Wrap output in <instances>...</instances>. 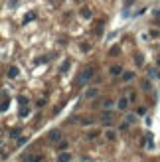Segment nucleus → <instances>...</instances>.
I'll return each mask as SVG.
<instances>
[{
  "label": "nucleus",
  "mask_w": 160,
  "mask_h": 162,
  "mask_svg": "<svg viewBox=\"0 0 160 162\" xmlns=\"http://www.w3.org/2000/svg\"><path fill=\"white\" fill-rule=\"evenodd\" d=\"M34 16H36L34 12H28V14L24 16V24H26V22H32V20H34Z\"/></svg>",
  "instance_id": "15"
},
{
  "label": "nucleus",
  "mask_w": 160,
  "mask_h": 162,
  "mask_svg": "<svg viewBox=\"0 0 160 162\" xmlns=\"http://www.w3.org/2000/svg\"><path fill=\"white\" fill-rule=\"evenodd\" d=\"M134 79V73L132 71H125L122 73V81H125V83H128V81H132Z\"/></svg>",
  "instance_id": "11"
},
{
  "label": "nucleus",
  "mask_w": 160,
  "mask_h": 162,
  "mask_svg": "<svg viewBox=\"0 0 160 162\" xmlns=\"http://www.w3.org/2000/svg\"><path fill=\"white\" fill-rule=\"evenodd\" d=\"M0 109H2V113H4L6 109H8V99H6V97L2 99V107H0Z\"/></svg>",
  "instance_id": "18"
},
{
  "label": "nucleus",
  "mask_w": 160,
  "mask_h": 162,
  "mask_svg": "<svg viewBox=\"0 0 160 162\" xmlns=\"http://www.w3.org/2000/svg\"><path fill=\"white\" fill-rule=\"evenodd\" d=\"M101 121H103V124H105V127H109V124H113L115 117H113V113H111V111H105V113H103V117H101Z\"/></svg>",
  "instance_id": "2"
},
{
  "label": "nucleus",
  "mask_w": 160,
  "mask_h": 162,
  "mask_svg": "<svg viewBox=\"0 0 160 162\" xmlns=\"http://www.w3.org/2000/svg\"><path fill=\"white\" fill-rule=\"evenodd\" d=\"M20 160L22 162H42V156L40 154H24Z\"/></svg>",
  "instance_id": "3"
},
{
  "label": "nucleus",
  "mask_w": 160,
  "mask_h": 162,
  "mask_svg": "<svg viewBox=\"0 0 160 162\" xmlns=\"http://www.w3.org/2000/svg\"><path fill=\"white\" fill-rule=\"evenodd\" d=\"M42 162H46V160H42Z\"/></svg>",
  "instance_id": "27"
},
{
  "label": "nucleus",
  "mask_w": 160,
  "mask_h": 162,
  "mask_svg": "<svg viewBox=\"0 0 160 162\" xmlns=\"http://www.w3.org/2000/svg\"><path fill=\"white\" fill-rule=\"evenodd\" d=\"M140 87H142V91H150V89H152V87H150V81H148V79H142V81H140Z\"/></svg>",
  "instance_id": "13"
},
{
  "label": "nucleus",
  "mask_w": 160,
  "mask_h": 162,
  "mask_svg": "<svg viewBox=\"0 0 160 162\" xmlns=\"http://www.w3.org/2000/svg\"><path fill=\"white\" fill-rule=\"evenodd\" d=\"M69 160H71V154H69V152H65V150L57 154V162H69Z\"/></svg>",
  "instance_id": "7"
},
{
  "label": "nucleus",
  "mask_w": 160,
  "mask_h": 162,
  "mask_svg": "<svg viewBox=\"0 0 160 162\" xmlns=\"http://www.w3.org/2000/svg\"><path fill=\"white\" fill-rule=\"evenodd\" d=\"M67 69H69V62H65L63 65H61V71H67Z\"/></svg>",
  "instance_id": "23"
},
{
  "label": "nucleus",
  "mask_w": 160,
  "mask_h": 162,
  "mask_svg": "<svg viewBox=\"0 0 160 162\" xmlns=\"http://www.w3.org/2000/svg\"><path fill=\"white\" fill-rule=\"evenodd\" d=\"M91 77H93V67H85L83 71L77 75V85H85Z\"/></svg>",
  "instance_id": "1"
},
{
  "label": "nucleus",
  "mask_w": 160,
  "mask_h": 162,
  "mask_svg": "<svg viewBox=\"0 0 160 162\" xmlns=\"http://www.w3.org/2000/svg\"><path fill=\"white\" fill-rule=\"evenodd\" d=\"M81 16L89 20L91 16H93V12H91V8H87V6H83V8H81Z\"/></svg>",
  "instance_id": "10"
},
{
  "label": "nucleus",
  "mask_w": 160,
  "mask_h": 162,
  "mask_svg": "<svg viewBox=\"0 0 160 162\" xmlns=\"http://www.w3.org/2000/svg\"><path fill=\"white\" fill-rule=\"evenodd\" d=\"M67 146H69V144H67L65 140H63V142H59V150H61V152H63V150H67Z\"/></svg>",
  "instance_id": "19"
},
{
  "label": "nucleus",
  "mask_w": 160,
  "mask_h": 162,
  "mask_svg": "<svg viewBox=\"0 0 160 162\" xmlns=\"http://www.w3.org/2000/svg\"><path fill=\"white\" fill-rule=\"evenodd\" d=\"M107 138H109V140H115V133H113V130H107Z\"/></svg>",
  "instance_id": "22"
},
{
  "label": "nucleus",
  "mask_w": 160,
  "mask_h": 162,
  "mask_svg": "<svg viewBox=\"0 0 160 162\" xmlns=\"http://www.w3.org/2000/svg\"><path fill=\"white\" fill-rule=\"evenodd\" d=\"M28 115H30V109H28V105H20V117L24 119V117H28Z\"/></svg>",
  "instance_id": "12"
},
{
  "label": "nucleus",
  "mask_w": 160,
  "mask_h": 162,
  "mask_svg": "<svg viewBox=\"0 0 160 162\" xmlns=\"http://www.w3.org/2000/svg\"><path fill=\"white\" fill-rule=\"evenodd\" d=\"M26 142H28V138H26V136H20V138H18V144H20V146H22V144H26Z\"/></svg>",
  "instance_id": "21"
},
{
  "label": "nucleus",
  "mask_w": 160,
  "mask_h": 162,
  "mask_svg": "<svg viewBox=\"0 0 160 162\" xmlns=\"http://www.w3.org/2000/svg\"><path fill=\"white\" fill-rule=\"evenodd\" d=\"M18 103L20 105H28V99L26 97H18Z\"/></svg>",
  "instance_id": "20"
},
{
  "label": "nucleus",
  "mask_w": 160,
  "mask_h": 162,
  "mask_svg": "<svg viewBox=\"0 0 160 162\" xmlns=\"http://www.w3.org/2000/svg\"><path fill=\"white\" fill-rule=\"evenodd\" d=\"M97 95H99V89H95V87L87 89V93H85V97H87V99H95Z\"/></svg>",
  "instance_id": "8"
},
{
  "label": "nucleus",
  "mask_w": 160,
  "mask_h": 162,
  "mask_svg": "<svg viewBox=\"0 0 160 162\" xmlns=\"http://www.w3.org/2000/svg\"><path fill=\"white\" fill-rule=\"evenodd\" d=\"M109 73H111V75H122L125 71H122L121 65H111V67H109Z\"/></svg>",
  "instance_id": "6"
},
{
  "label": "nucleus",
  "mask_w": 160,
  "mask_h": 162,
  "mask_svg": "<svg viewBox=\"0 0 160 162\" xmlns=\"http://www.w3.org/2000/svg\"><path fill=\"white\" fill-rule=\"evenodd\" d=\"M59 138H61L59 130H50V133H47V140H50V142H57Z\"/></svg>",
  "instance_id": "5"
},
{
  "label": "nucleus",
  "mask_w": 160,
  "mask_h": 162,
  "mask_svg": "<svg viewBox=\"0 0 160 162\" xmlns=\"http://www.w3.org/2000/svg\"><path fill=\"white\" fill-rule=\"evenodd\" d=\"M97 134H99V133H97V130H93V133H89V138H97Z\"/></svg>",
  "instance_id": "25"
},
{
  "label": "nucleus",
  "mask_w": 160,
  "mask_h": 162,
  "mask_svg": "<svg viewBox=\"0 0 160 162\" xmlns=\"http://www.w3.org/2000/svg\"><path fill=\"white\" fill-rule=\"evenodd\" d=\"M16 4H18V0H10V2H8V6H12V8H14Z\"/></svg>",
  "instance_id": "26"
},
{
  "label": "nucleus",
  "mask_w": 160,
  "mask_h": 162,
  "mask_svg": "<svg viewBox=\"0 0 160 162\" xmlns=\"http://www.w3.org/2000/svg\"><path fill=\"white\" fill-rule=\"evenodd\" d=\"M89 50H91V46H89V44H81V52H83V53H87V52H89Z\"/></svg>",
  "instance_id": "16"
},
{
  "label": "nucleus",
  "mask_w": 160,
  "mask_h": 162,
  "mask_svg": "<svg viewBox=\"0 0 160 162\" xmlns=\"http://www.w3.org/2000/svg\"><path fill=\"white\" fill-rule=\"evenodd\" d=\"M109 53H111V56L115 57V56H119V53H121V50H119V46H115V48L111 50V52H109Z\"/></svg>",
  "instance_id": "17"
},
{
  "label": "nucleus",
  "mask_w": 160,
  "mask_h": 162,
  "mask_svg": "<svg viewBox=\"0 0 160 162\" xmlns=\"http://www.w3.org/2000/svg\"><path fill=\"white\" fill-rule=\"evenodd\" d=\"M18 73H20V69H18L16 65H12V67L8 69V77H10V79H16V77H18Z\"/></svg>",
  "instance_id": "9"
},
{
  "label": "nucleus",
  "mask_w": 160,
  "mask_h": 162,
  "mask_svg": "<svg viewBox=\"0 0 160 162\" xmlns=\"http://www.w3.org/2000/svg\"><path fill=\"white\" fill-rule=\"evenodd\" d=\"M128 103H131V99H128V97H121V99L117 101V107H119V111H127Z\"/></svg>",
  "instance_id": "4"
},
{
  "label": "nucleus",
  "mask_w": 160,
  "mask_h": 162,
  "mask_svg": "<svg viewBox=\"0 0 160 162\" xmlns=\"http://www.w3.org/2000/svg\"><path fill=\"white\" fill-rule=\"evenodd\" d=\"M150 38H158V30H152V32H150Z\"/></svg>",
  "instance_id": "24"
},
{
  "label": "nucleus",
  "mask_w": 160,
  "mask_h": 162,
  "mask_svg": "<svg viewBox=\"0 0 160 162\" xmlns=\"http://www.w3.org/2000/svg\"><path fill=\"white\" fill-rule=\"evenodd\" d=\"M20 133H22L20 129H12L10 130V138H20Z\"/></svg>",
  "instance_id": "14"
}]
</instances>
